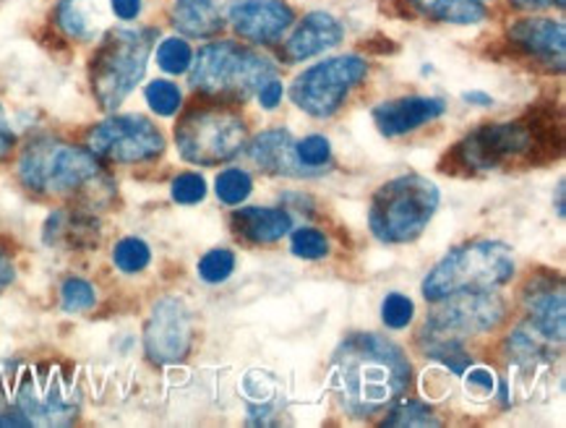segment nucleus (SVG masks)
Masks as SVG:
<instances>
[{"instance_id":"nucleus-4","label":"nucleus","mask_w":566,"mask_h":428,"mask_svg":"<svg viewBox=\"0 0 566 428\" xmlns=\"http://www.w3.org/2000/svg\"><path fill=\"white\" fill-rule=\"evenodd\" d=\"M439 207V188L428 178L402 176L389 180L371 201V233L381 243H408L423 233Z\"/></svg>"},{"instance_id":"nucleus-12","label":"nucleus","mask_w":566,"mask_h":428,"mask_svg":"<svg viewBox=\"0 0 566 428\" xmlns=\"http://www.w3.org/2000/svg\"><path fill=\"white\" fill-rule=\"evenodd\" d=\"M228 19L243 40L256 45H272L293 24V11L282 0H235Z\"/></svg>"},{"instance_id":"nucleus-14","label":"nucleus","mask_w":566,"mask_h":428,"mask_svg":"<svg viewBox=\"0 0 566 428\" xmlns=\"http://www.w3.org/2000/svg\"><path fill=\"white\" fill-rule=\"evenodd\" d=\"M444 111V100L439 97H402L376 107L374 121L384 136H399L416 131L423 123L437 121Z\"/></svg>"},{"instance_id":"nucleus-27","label":"nucleus","mask_w":566,"mask_h":428,"mask_svg":"<svg viewBox=\"0 0 566 428\" xmlns=\"http://www.w3.org/2000/svg\"><path fill=\"white\" fill-rule=\"evenodd\" d=\"M191 61H193V53H191V48H188L186 40L170 38V40H165L157 50L159 69L168 71V74H184V71L191 69Z\"/></svg>"},{"instance_id":"nucleus-28","label":"nucleus","mask_w":566,"mask_h":428,"mask_svg":"<svg viewBox=\"0 0 566 428\" xmlns=\"http://www.w3.org/2000/svg\"><path fill=\"white\" fill-rule=\"evenodd\" d=\"M232 270H235V253L228 251V249H214L209 251L205 259L199 261V274L201 280L212 282V285H217V282H224L232 274Z\"/></svg>"},{"instance_id":"nucleus-30","label":"nucleus","mask_w":566,"mask_h":428,"mask_svg":"<svg viewBox=\"0 0 566 428\" xmlns=\"http://www.w3.org/2000/svg\"><path fill=\"white\" fill-rule=\"evenodd\" d=\"M295 257L301 259H324L329 253V241L324 233L314 228H301L293 233V243H290Z\"/></svg>"},{"instance_id":"nucleus-35","label":"nucleus","mask_w":566,"mask_h":428,"mask_svg":"<svg viewBox=\"0 0 566 428\" xmlns=\"http://www.w3.org/2000/svg\"><path fill=\"white\" fill-rule=\"evenodd\" d=\"M207 196V184L205 178L196 176V173H184L172 180V199L180 201V205H199Z\"/></svg>"},{"instance_id":"nucleus-37","label":"nucleus","mask_w":566,"mask_h":428,"mask_svg":"<svg viewBox=\"0 0 566 428\" xmlns=\"http://www.w3.org/2000/svg\"><path fill=\"white\" fill-rule=\"evenodd\" d=\"M259 100H261V105L266 107V111H274V107L280 105V100H282V84L277 82V79L272 76L270 82L261 86V90H259Z\"/></svg>"},{"instance_id":"nucleus-6","label":"nucleus","mask_w":566,"mask_h":428,"mask_svg":"<svg viewBox=\"0 0 566 428\" xmlns=\"http://www.w3.org/2000/svg\"><path fill=\"white\" fill-rule=\"evenodd\" d=\"M19 173L32 191L63 196L92 184L97 178L99 165L92 152L78 149L74 144L42 139L29 144L21 155Z\"/></svg>"},{"instance_id":"nucleus-41","label":"nucleus","mask_w":566,"mask_h":428,"mask_svg":"<svg viewBox=\"0 0 566 428\" xmlns=\"http://www.w3.org/2000/svg\"><path fill=\"white\" fill-rule=\"evenodd\" d=\"M11 280H13V267H11V261L6 259V253L0 251V290L9 285Z\"/></svg>"},{"instance_id":"nucleus-32","label":"nucleus","mask_w":566,"mask_h":428,"mask_svg":"<svg viewBox=\"0 0 566 428\" xmlns=\"http://www.w3.org/2000/svg\"><path fill=\"white\" fill-rule=\"evenodd\" d=\"M412 316H416V306H412V301L408 299V295L391 293L384 299L381 319L389 330H405V326L412 322Z\"/></svg>"},{"instance_id":"nucleus-34","label":"nucleus","mask_w":566,"mask_h":428,"mask_svg":"<svg viewBox=\"0 0 566 428\" xmlns=\"http://www.w3.org/2000/svg\"><path fill=\"white\" fill-rule=\"evenodd\" d=\"M295 155L301 159V165H308V168H322L324 163H329V142L324 136H306L303 142L295 144Z\"/></svg>"},{"instance_id":"nucleus-13","label":"nucleus","mask_w":566,"mask_h":428,"mask_svg":"<svg viewBox=\"0 0 566 428\" xmlns=\"http://www.w3.org/2000/svg\"><path fill=\"white\" fill-rule=\"evenodd\" d=\"M191 345V322L184 303L163 301L151 311L147 324V353L157 364H176L184 358Z\"/></svg>"},{"instance_id":"nucleus-19","label":"nucleus","mask_w":566,"mask_h":428,"mask_svg":"<svg viewBox=\"0 0 566 428\" xmlns=\"http://www.w3.org/2000/svg\"><path fill=\"white\" fill-rule=\"evenodd\" d=\"M21 410L29 416V424H48V426H61L69 424L74 418L76 408L69 403V397L61 389L45 387L38 389L34 384H27L19 395Z\"/></svg>"},{"instance_id":"nucleus-31","label":"nucleus","mask_w":566,"mask_h":428,"mask_svg":"<svg viewBox=\"0 0 566 428\" xmlns=\"http://www.w3.org/2000/svg\"><path fill=\"white\" fill-rule=\"evenodd\" d=\"M61 299H63V309L69 314H82V311H90L94 306V288L86 280H65L63 290H61Z\"/></svg>"},{"instance_id":"nucleus-20","label":"nucleus","mask_w":566,"mask_h":428,"mask_svg":"<svg viewBox=\"0 0 566 428\" xmlns=\"http://www.w3.org/2000/svg\"><path fill=\"white\" fill-rule=\"evenodd\" d=\"M172 24L188 38H214L222 29V13L217 0H176Z\"/></svg>"},{"instance_id":"nucleus-36","label":"nucleus","mask_w":566,"mask_h":428,"mask_svg":"<svg viewBox=\"0 0 566 428\" xmlns=\"http://www.w3.org/2000/svg\"><path fill=\"white\" fill-rule=\"evenodd\" d=\"M493 387H496V379H493L489 368H473V372L468 374V389L475 392V395H493Z\"/></svg>"},{"instance_id":"nucleus-26","label":"nucleus","mask_w":566,"mask_h":428,"mask_svg":"<svg viewBox=\"0 0 566 428\" xmlns=\"http://www.w3.org/2000/svg\"><path fill=\"white\" fill-rule=\"evenodd\" d=\"M113 259L115 264H118V270L134 274V272H142L144 267L149 264L151 253H149V246L139 241V238H123V241L115 246Z\"/></svg>"},{"instance_id":"nucleus-7","label":"nucleus","mask_w":566,"mask_h":428,"mask_svg":"<svg viewBox=\"0 0 566 428\" xmlns=\"http://www.w3.org/2000/svg\"><path fill=\"white\" fill-rule=\"evenodd\" d=\"M176 142L188 163L220 165L243 149L245 123L230 107H201L178 123Z\"/></svg>"},{"instance_id":"nucleus-1","label":"nucleus","mask_w":566,"mask_h":428,"mask_svg":"<svg viewBox=\"0 0 566 428\" xmlns=\"http://www.w3.org/2000/svg\"><path fill=\"white\" fill-rule=\"evenodd\" d=\"M335 374L345 408L355 418H368L408 389L410 361L387 337L358 332L339 345Z\"/></svg>"},{"instance_id":"nucleus-29","label":"nucleus","mask_w":566,"mask_h":428,"mask_svg":"<svg viewBox=\"0 0 566 428\" xmlns=\"http://www.w3.org/2000/svg\"><path fill=\"white\" fill-rule=\"evenodd\" d=\"M147 103L151 111L157 115H176L178 107H180V90L172 82H163V79H157V82H151L147 86Z\"/></svg>"},{"instance_id":"nucleus-25","label":"nucleus","mask_w":566,"mask_h":428,"mask_svg":"<svg viewBox=\"0 0 566 428\" xmlns=\"http://www.w3.org/2000/svg\"><path fill=\"white\" fill-rule=\"evenodd\" d=\"M251 188H253V180L245 170L230 168V170H224L220 178H217V196H220L224 205H230V207L241 205V201L249 199Z\"/></svg>"},{"instance_id":"nucleus-42","label":"nucleus","mask_w":566,"mask_h":428,"mask_svg":"<svg viewBox=\"0 0 566 428\" xmlns=\"http://www.w3.org/2000/svg\"><path fill=\"white\" fill-rule=\"evenodd\" d=\"M464 100H468V103H473V105H483V107L493 105V100L483 92H464Z\"/></svg>"},{"instance_id":"nucleus-22","label":"nucleus","mask_w":566,"mask_h":428,"mask_svg":"<svg viewBox=\"0 0 566 428\" xmlns=\"http://www.w3.org/2000/svg\"><path fill=\"white\" fill-rule=\"evenodd\" d=\"M410 3L426 17L449 24H478L485 19L481 0H410Z\"/></svg>"},{"instance_id":"nucleus-5","label":"nucleus","mask_w":566,"mask_h":428,"mask_svg":"<svg viewBox=\"0 0 566 428\" xmlns=\"http://www.w3.org/2000/svg\"><path fill=\"white\" fill-rule=\"evenodd\" d=\"M155 45L151 29H115L92 61V90L105 111H115L144 79Z\"/></svg>"},{"instance_id":"nucleus-8","label":"nucleus","mask_w":566,"mask_h":428,"mask_svg":"<svg viewBox=\"0 0 566 428\" xmlns=\"http://www.w3.org/2000/svg\"><path fill=\"white\" fill-rule=\"evenodd\" d=\"M366 74L368 65L358 55L332 58V61H324L314 65V69L303 71L295 79L290 97L308 115L329 118V115H335L343 107L347 94L353 92V86H358L366 79Z\"/></svg>"},{"instance_id":"nucleus-33","label":"nucleus","mask_w":566,"mask_h":428,"mask_svg":"<svg viewBox=\"0 0 566 428\" xmlns=\"http://www.w3.org/2000/svg\"><path fill=\"white\" fill-rule=\"evenodd\" d=\"M387 426H439L437 416L420 403H402L397 410L389 413V418L384 420Z\"/></svg>"},{"instance_id":"nucleus-18","label":"nucleus","mask_w":566,"mask_h":428,"mask_svg":"<svg viewBox=\"0 0 566 428\" xmlns=\"http://www.w3.org/2000/svg\"><path fill=\"white\" fill-rule=\"evenodd\" d=\"M232 228L253 243H274L290 233L293 220L285 209L277 207H245L232 215Z\"/></svg>"},{"instance_id":"nucleus-38","label":"nucleus","mask_w":566,"mask_h":428,"mask_svg":"<svg viewBox=\"0 0 566 428\" xmlns=\"http://www.w3.org/2000/svg\"><path fill=\"white\" fill-rule=\"evenodd\" d=\"M111 3H113V11L118 13L123 21L136 19L142 11V0H111Z\"/></svg>"},{"instance_id":"nucleus-15","label":"nucleus","mask_w":566,"mask_h":428,"mask_svg":"<svg viewBox=\"0 0 566 428\" xmlns=\"http://www.w3.org/2000/svg\"><path fill=\"white\" fill-rule=\"evenodd\" d=\"M510 38L525 50L527 55L541 58L543 63L562 69L566 58V32L562 21L554 19H522L512 27Z\"/></svg>"},{"instance_id":"nucleus-40","label":"nucleus","mask_w":566,"mask_h":428,"mask_svg":"<svg viewBox=\"0 0 566 428\" xmlns=\"http://www.w3.org/2000/svg\"><path fill=\"white\" fill-rule=\"evenodd\" d=\"M514 3L520 6V9H548V6H564V0H514Z\"/></svg>"},{"instance_id":"nucleus-3","label":"nucleus","mask_w":566,"mask_h":428,"mask_svg":"<svg viewBox=\"0 0 566 428\" xmlns=\"http://www.w3.org/2000/svg\"><path fill=\"white\" fill-rule=\"evenodd\" d=\"M514 274V259L504 243L478 241L454 249L423 282V295L439 303L454 293H489Z\"/></svg>"},{"instance_id":"nucleus-17","label":"nucleus","mask_w":566,"mask_h":428,"mask_svg":"<svg viewBox=\"0 0 566 428\" xmlns=\"http://www.w3.org/2000/svg\"><path fill=\"white\" fill-rule=\"evenodd\" d=\"M251 157L261 170L274 176H303L301 159L295 155V142L287 131H266L251 144Z\"/></svg>"},{"instance_id":"nucleus-9","label":"nucleus","mask_w":566,"mask_h":428,"mask_svg":"<svg viewBox=\"0 0 566 428\" xmlns=\"http://www.w3.org/2000/svg\"><path fill=\"white\" fill-rule=\"evenodd\" d=\"M538 142L541 136L522 123H496L468 136L457 147V157L468 170H491L502 168L512 159L535 157V149L541 147Z\"/></svg>"},{"instance_id":"nucleus-10","label":"nucleus","mask_w":566,"mask_h":428,"mask_svg":"<svg viewBox=\"0 0 566 428\" xmlns=\"http://www.w3.org/2000/svg\"><path fill=\"white\" fill-rule=\"evenodd\" d=\"M163 149V134L147 118H139V115L111 118L99 123L97 128H92L90 134L92 155L111 159V163H144V159L157 157Z\"/></svg>"},{"instance_id":"nucleus-21","label":"nucleus","mask_w":566,"mask_h":428,"mask_svg":"<svg viewBox=\"0 0 566 428\" xmlns=\"http://www.w3.org/2000/svg\"><path fill=\"white\" fill-rule=\"evenodd\" d=\"M530 324L543 340H564V290L546 288L530 301Z\"/></svg>"},{"instance_id":"nucleus-11","label":"nucleus","mask_w":566,"mask_h":428,"mask_svg":"<svg viewBox=\"0 0 566 428\" xmlns=\"http://www.w3.org/2000/svg\"><path fill=\"white\" fill-rule=\"evenodd\" d=\"M444 306L428 316L426 335L444 340H460L464 335H481L504 319V303L499 295L489 293H454L447 295Z\"/></svg>"},{"instance_id":"nucleus-23","label":"nucleus","mask_w":566,"mask_h":428,"mask_svg":"<svg viewBox=\"0 0 566 428\" xmlns=\"http://www.w3.org/2000/svg\"><path fill=\"white\" fill-rule=\"evenodd\" d=\"M57 24L76 40H90L97 32V11L92 0H63L57 6Z\"/></svg>"},{"instance_id":"nucleus-39","label":"nucleus","mask_w":566,"mask_h":428,"mask_svg":"<svg viewBox=\"0 0 566 428\" xmlns=\"http://www.w3.org/2000/svg\"><path fill=\"white\" fill-rule=\"evenodd\" d=\"M11 147H13V131L9 126V121H6L3 107H0V159L9 155Z\"/></svg>"},{"instance_id":"nucleus-24","label":"nucleus","mask_w":566,"mask_h":428,"mask_svg":"<svg viewBox=\"0 0 566 428\" xmlns=\"http://www.w3.org/2000/svg\"><path fill=\"white\" fill-rule=\"evenodd\" d=\"M92 228L84 220H78L74 215H55L53 220L48 222V241L65 243V246H84L90 243Z\"/></svg>"},{"instance_id":"nucleus-16","label":"nucleus","mask_w":566,"mask_h":428,"mask_svg":"<svg viewBox=\"0 0 566 428\" xmlns=\"http://www.w3.org/2000/svg\"><path fill=\"white\" fill-rule=\"evenodd\" d=\"M339 40H343V27H339L335 17H329V13H308L293 32V38L287 40L285 55L290 63L308 61V58L339 45Z\"/></svg>"},{"instance_id":"nucleus-2","label":"nucleus","mask_w":566,"mask_h":428,"mask_svg":"<svg viewBox=\"0 0 566 428\" xmlns=\"http://www.w3.org/2000/svg\"><path fill=\"white\" fill-rule=\"evenodd\" d=\"M274 76V63L270 58L253 53L238 42H212L201 48L191 61L193 90L209 97L232 100L241 103L259 92Z\"/></svg>"}]
</instances>
